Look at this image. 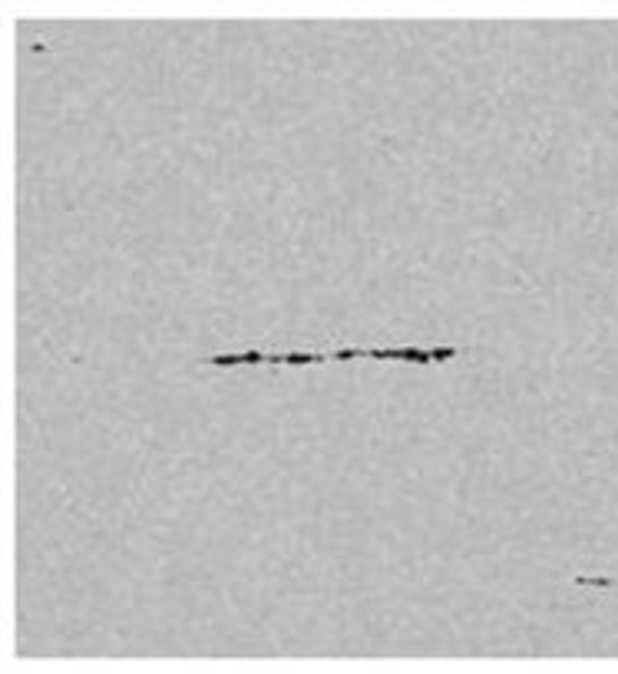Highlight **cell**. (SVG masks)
<instances>
[{
  "instance_id": "obj_1",
  "label": "cell",
  "mask_w": 618,
  "mask_h": 674,
  "mask_svg": "<svg viewBox=\"0 0 618 674\" xmlns=\"http://www.w3.org/2000/svg\"><path fill=\"white\" fill-rule=\"evenodd\" d=\"M328 354H305V351H291V354H268V364H291V367H305V364H324Z\"/></svg>"
}]
</instances>
